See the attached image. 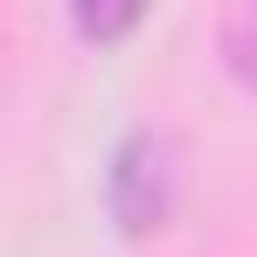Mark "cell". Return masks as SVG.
I'll use <instances>...</instances> for the list:
<instances>
[{
    "mask_svg": "<svg viewBox=\"0 0 257 257\" xmlns=\"http://www.w3.org/2000/svg\"><path fill=\"white\" fill-rule=\"evenodd\" d=\"M77 28L84 35H118V28H132V14H77Z\"/></svg>",
    "mask_w": 257,
    "mask_h": 257,
    "instance_id": "obj_3",
    "label": "cell"
},
{
    "mask_svg": "<svg viewBox=\"0 0 257 257\" xmlns=\"http://www.w3.org/2000/svg\"><path fill=\"white\" fill-rule=\"evenodd\" d=\"M222 63L257 90V7H236V14H222Z\"/></svg>",
    "mask_w": 257,
    "mask_h": 257,
    "instance_id": "obj_2",
    "label": "cell"
},
{
    "mask_svg": "<svg viewBox=\"0 0 257 257\" xmlns=\"http://www.w3.org/2000/svg\"><path fill=\"white\" fill-rule=\"evenodd\" d=\"M111 215L125 229H153L167 215V153H160V139L139 132V139L118 146V160H111Z\"/></svg>",
    "mask_w": 257,
    "mask_h": 257,
    "instance_id": "obj_1",
    "label": "cell"
}]
</instances>
